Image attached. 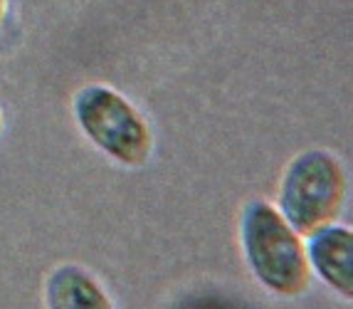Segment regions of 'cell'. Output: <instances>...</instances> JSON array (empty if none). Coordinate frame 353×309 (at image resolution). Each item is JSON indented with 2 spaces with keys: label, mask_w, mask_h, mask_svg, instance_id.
Returning <instances> with one entry per match:
<instances>
[{
  "label": "cell",
  "mask_w": 353,
  "mask_h": 309,
  "mask_svg": "<svg viewBox=\"0 0 353 309\" xmlns=\"http://www.w3.org/2000/svg\"><path fill=\"white\" fill-rule=\"evenodd\" d=\"M240 250L259 287L277 297H301L312 287L304 235L289 226L274 203L252 198L240 213Z\"/></svg>",
  "instance_id": "6da1fadb"
},
{
  "label": "cell",
  "mask_w": 353,
  "mask_h": 309,
  "mask_svg": "<svg viewBox=\"0 0 353 309\" xmlns=\"http://www.w3.org/2000/svg\"><path fill=\"white\" fill-rule=\"evenodd\" d=\"M72 117L82 137L117 166L143 168L151 161L156 149L151 121L112 84H82L72 94Z\"/></svg>",
  "instance_id": "7a4b0ae2"
},
{
  "label": "cell",
  "mask_w": 353,
  "mask_h": 309,
  "mask_svg": "<svg viewBox=\"0 0 353 309\" xmlns=\"http://www.w3.org/2000/svg\"><path fill=\"white\" fill-rule=\"evenodd\" d=\"M348 198V173L341 156L329 149L299 151L282 171L279 213L301 235L339 220Z\"/></svg>",
  "instance_id": "3957f363"
},
{
  "label": "cell",
  "mask_w": 353,
  "mask_h": 309,
  "mask_svg": "<svg viewBox=\"0 0 353 309\" xmlns=\"http://www.w3.org/2000/svg\"><path fill=\"white\" fill-rule=\"evenodd\" d=\"M306 262L339 297L351 299L353 295V232L348 226L334 220L306 235Z\"/></svg>",
  "instance_id": "277c9868"
},
{
  "label": "cell",
  "mask_w": 353,
  "mask_h": 309,
  "mask_svg": "<svg viewBox=\"0 0 353 309\" xmlns=\"http://www.w3.org/2000/svg\"><path fill=\"white\" fill-rule=\"evenodd\" d=\"M42 299L48 309H117L99 277L79 262H62L50 270Z\"/></svg>",
  "instance_id": "5b68a950"
},
{
  "label": "cell",
  "mask_w": 353,
  "mask_h": 309,
  "mask_svg": "<svg viewBox=\"0 0 353 309\" xmlns=\"http://www.w3.org/2000/svg\"><path fill=\"white\" fill-rule=\"evenodd\" d=\"M8 12H10V0H0V32L6 28Z\"/></svg>",
  "instance_id": "8992f818"
},
{
  "label": "cell",
  "mask_w": 353,
  "mask_h": 309,
  "mask_svg": "<svg viewBox=\"0 0 353 309\" xmlns=\"http://www.w3.org/2000/svg\"><path fill=\"white\" fill-rule=\"evenodd\" d=\"M3 131H6V114L0 109V137H3Z\"/></svg>",
  "instance_id": "52a82bcc"
}]
</instances>
